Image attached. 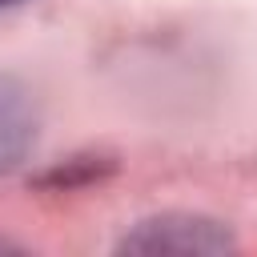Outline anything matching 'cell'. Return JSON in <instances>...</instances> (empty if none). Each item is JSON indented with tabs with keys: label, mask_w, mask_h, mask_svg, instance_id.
<instances>
[{
	"label": "cell",
	"mask_w": 257,
	"mask_h": 257,
	"mask_svg": "<svg viewBox=\"0 0 257 257\" xmlns=\"http://www.w3.org/2000/svg\"><path fill=\"white\" fill-rule=\"evenodd\" d=\"M8 4H20V0H0V8H8Z\"/></svg>",
	"instance_id": "3957f363"
},
{
	"label": "cell",
	"mask_w": 257,
	"mask_h": 257,
	"mask_svg": "<svg viewBox=\"0 0 257 257\" xmlns=\"http://www.w3.org/2000/svg\"><path fill=\"white\" fill-rule=\"evenodd\" d=\"M36 124L40 120H36V104H32L28 88L16 76L0 72V173L16 169L28 157L32 141H36Z\"/></svg>",
	"instance_id": "7a4b0ae2"
},
{
	"label": "cell",
	"mask_w": 257,
	"mask_h": 257,
	"mask_svg": "<svg viewBox=\"0 0 257 257\" xmlns=\"http://www.w3.org/2000/svg\"><path fill=\"white\" fill-rule=\"evenodd\" d=\"M233 237L221 221L201 213H161L133 225L120 237V253H225Z\"/></svg>",
	"instance_id": "6da1fadb"
}]
</instances>
